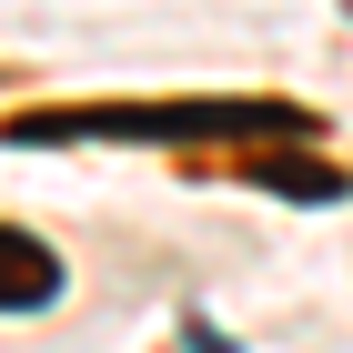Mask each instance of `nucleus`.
<instances>
[{
    "label": "nucleus",
    "mask_w": 353,
    "mask_h": 353,
    "mask_svg": "<svg viewBox=\"0 0 353 353\" xmlns=\"http://www.w3.org/2000/svg\"><path fill=\"white\" fill-rule=\"evenodd\" d=\"M10 141H313L303 101H71L10 111Z\"/></svg>",
    "instance_id": "f257e3e1"
},
{
    "label": "nucleus",
    "mask_w": 353,
    "mask_h": 353,
    "mask_svg": "<svg viewBox=\"0 0 353 353\" xmlns=\"http://www.w3.org/2000/svg\"><path fill=\"white\" fill-rule=\"evenodd\" d=\"M51 293H61V263L30 243V232L0 222V313H30V303H51Z\"/></svg>",
    "instance_id": "f03ea898"
},
{
    "label": "nucleus",
    "mask_w": 353,
    "mask_h": 353,
    "mask_svg": "<svg viewBox=\"0 0 353 353\" xmlns=\"http://www.w3.org/2000/svg\"><path fill=\"white\" fill-rule=\"evenodd\" d=\"M243 172L263 192H293V202H343V172H333V162H303V152H252Z\"/></svg>",
    "instance_id": "7ed1b4c3"
}]
</instances>
